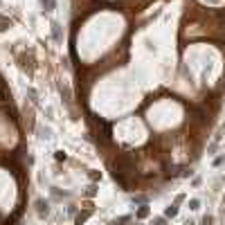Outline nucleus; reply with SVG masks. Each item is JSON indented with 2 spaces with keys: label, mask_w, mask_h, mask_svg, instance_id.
Wrapping results in <instances>:
<instances>
[{
  "label": "nucleus",
  "mask_w": 225,
  "mask_h": 225,
  "mask_svg": "<svg viewBox=\"0 0 225 225\" xmlns=\"http://www.w3.org/2000/svg\"><path fill=\"white\" fill-rule=\"evenodd\" d=\"M41 5L45 7V11H54V7H56V0H41Z\"/></svg>",
  "instance_id": "1"
},
{
  "label": "nucleus",
  "mask_w": 225,
  "mask_h": 225,
  "mask_svg": "<svg viewBox=\"0 0 225 225\" xmlns=\"http://www.w3.org/2000/svg\"><path fill=\"white\" fill-rule=\"evenodd\" d=\"M52 34H54L56 41H61V25L59 23H52Z\"/></svg>",
  "instance_id": "2"
},
{
  "label": "nucleus",
  "mask_w": 225,
  "mask_h": 225,
  "mask_svg": "<svg viewBox=\"0 0 225 225\" xmlns=\"http://www.w3.org/2000/svg\"><path fill=\"white\" fill-rule=\"evenodd\" d=\"M144 216H149V207L144 205V207H140V212H137V218H144Z\"/></svg>",
  "instance_id": "3"
},
{
  "label": "nucleus",
  "mask_w": 225,
  "mask_h": 225,
  "mask_svg": "<svg viewBox=\"0 0 225 225\" xmlns=\"http://www.w3.org/2000/svg\"><path fill=\"white\" fill-rule=\"evenodd\" d=\"M164 214H167V216H176V214H178V207H176V205H171V207H169Z\"/></svg>",
  "instance_id": "4"
},
{
  "label": "nucleus",
  "mask_w": 225,
  "mask_h": 225,
  "mask_svg": "<svg viewBox=\"0 0 225 225\" xmlns=\"http://www.w3.org/2000/svg\"><path fill=\"white\" fill-rule=\"evenodd\" d=\"M5 27H9V21L7 18H0V30H5Z\"/></svg>",
  "instance_id": "5"
},
{
  "label": "nucleus",
  "mask_w": 225,
  "mask_h": 225,
  "mask_svg": "<svg viewBox=\"0 0 225 225\" xmlns=\"http://www.w3.org/2000/svg\"><path fill=\"white\" fill-rule=\"evenodd\" d=\"M56 160H65V153L63 151H56Z\"/></svg>",
  "instance_id": "6"
},
{
  "label": "nucleus",
  "mask_w": 225,
  "mask_h": 225,
  "mask_svg": "<svg viewBox=\"0 0 225 225\" xmlns=\"http://www.w3.org/2000/svg\"><path fill=\"white\" fill-rule=\"evenodd\" d=\"M198 205H200L198 200H191V203H189V207H191V209H198Z\"/></svg>",
  "instance_id": "7"
},
{
  "label": "nucleus",
  "mask_w": 225,
  "mask_h": 225,
  "mask_svg": "<svg viewBox=\"0 0 225 225\" xmlns=\"http://www.w3.org/2000/svg\"><path fill=\"white\" fill-rule=\"evenodd\" d=\"M153 225H164V218H158V221H155Z\"/></svg>",
  "instance_id": "8"
}]
</instances>
